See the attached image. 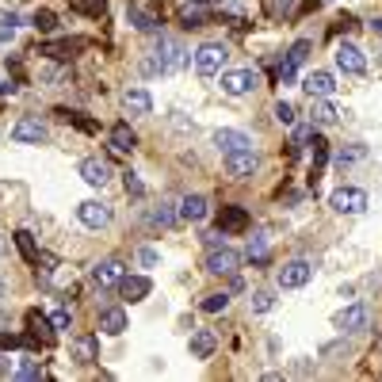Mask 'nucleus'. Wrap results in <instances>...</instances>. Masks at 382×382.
<instances>
[{
    "instance_id": "f257e3e1",
    "label": "nucleus",
    "mask_w": 382,
    "mask_h": 382,
    "mask_svg": "<svg viewBox=\"0 0 382 382\" xmlns=\"http://www.w3.org/2000/svg\"><path fill=\"white\" fill-rule=\"evenodd\" d=\"M180 65H184V46L176 39H161L157 50L142 61V73L145 77H165V73H176Z\"/></svg>"
},
{
    "instance_id": "f03ea898",
    "label": "nucleus",
    "mask_w": 382,
    "mask_h": 382,
    "mask_svg": "<svg viewBox=\"0 0 382 382\" xmlns=\"http://www.w3.org/2000/svg\"><path fill=\"white\" fill-rule=\"evenodd\" d=\"M226 58H229V50L222 42H203L199 50H195V73H199V77H218V73L226 69Z\"/></svg>"
},
{
    "instance_id": "7ed1b4c3",
    "label": "nucleus",
    "mask_w": 382,
    "mask_h": 382,
    "mask_svg": "<svg viewBox=\"0 0 382 382\" xmlns=\"http://www.w3.org/2000/svg\"><path fill=\"white\" fill-rule=\"evenodd\" d=\"M222 92L226 96H249L256 85H260V73L256 69H222Z\"/></svg>"
},
{
    "instance_id": "20e7f679",
    "label": "nucleus",
    "mask_w": 382,
    "mask_h": 382,
    "mask_svg": "<svg viewBox=\"0 0 382 382\" xmlns=\"http://www.w3.org/2000/svg\"><path fill=\"white\" fill-rule=\"evenodd\" d=\"M329 207L337 214H363L367 210V191L363 188H337L329 195Z\"/></svg>"
},
{
    "instance_id": "39448f33",
    "label": "nucleus",
    "mask_w": 382,
    "mask_h": 382,
    "mask_svg": "<svg viewBox=\"0 0 382 382\" xmlns=\"http://www.w3.org/2000/svg\"><path fill=\"white\" fill-rule=\"evenodd\" d=\"M310 279H314V264H310V260H291V264L279 268L275 283L283 287V291H294V287H306Z\"/></svg>"
},
{
    "instance_id": "423d86ee",
    "label": "nucleus",
    "mask_w": 382,
    "mask_h": 382,
    "mask_svg": "<svg viewBox=\"0 0 382 382\" xmlns=\"http://www.w3.org/2000/svg\"><path fill=\"white\" fill-rule=\"evenodd\" d=\"M256 169H260L256 149H234V153H226V172L234 176V180H249Z\"/></svg>"
},
{
    "instance_id": "0eeeda50",
    "label": "nucleus",
    "mask_w": 382,
    "mask_h": 382,
    "mask_svg": "<svg viewBox=\"0 0 382 382\" xmlns=\"http://www.w3.org/2000/svg\"><path fill=\"white\" fill-rule=\"evenodd\" d=\"M306 54H310V39H298L291 50H287L283 65H279V80H283V85H294V77H298V69H302Z\"/></svg>"
},
{
    "instance_id": "6e6552de",
    "label": "nucleus",
    "mask_w": 382,
    "mask_h": 382,
    "mask_svg": "<svg viewBox=\"0 0 382 382\" xmlns=\"http://www.w3.org/2000/svg\"><path fill=\"white\" fill-rule=\"evenodd\" d=\"M237 268H241V256L234 253V249L218 245V249H210V253H207V272L210 275H234Z\"/></svg>"
},
{
    "instance_id": "1a4fd4ad",
    "label": "nucleus",
    "mask_w": 382,
    "mask_h": 382,
    "mask_svg": "<svg viewBox=\"0 0 382 382\" xmlns=\"http://www.w3.org/2000/svg\"><path fill=\"white\" fill-rule=\"evenodd\" d=\"M337 69L348 73V77H359V73L367 69V58H363V50L356 42H340L337 46Z\"/></svg>"
},
{
    "instance_id": "9d476101",
    "label": "nucleus",
    "mask_w": 382,
    "mask_h": 382,
    "mask_svg": "<svg viewBox=\"0 0 382 382\" xmlns=\"http://www.w3.org/2000/svg\"><path fill=\"white\" fill-rule=\"evenodd\" d=\"M77 218L85 222L88 229H104V226H111V207H107V203H100V199H85L77 207Z\"/></svg>"
},
{
    "instance_id": "9b49d317",
    "label": "nucleus",
    "mask_w": 382,
    "mask_h": 382,
    "mask_svg": "<svg viewBox=\"0 0 382 382\" xmlns=\"http://www.w3.org/2000/svg\"><path fill=\"white\" fill-rule=\"evenodd\" d=\"M302 88H306V96H310V100H329L333 92H337V77L325 73V69H314L310 77L302 80Z\"/></svg>"
},
{
    "instance_id": "f8f14e48",
    "label": "nucleus",
    "mask_w": 382,
    "mask_h": 382,
    "mask_svg": "<svg viewBox=\"0 0 382 382\" xmlns=\"http://www.w3.org/2000/svg\"><path fill=\"white\" fill-rule=\"evenodd\" d=\"M80 180H85L88 188H104L111 180V165L100 161V157H85V161H80Z\"/></svg>"
},
{
    "instance_id": "ddd939ff",
    "label": "nucleus",
    "mask_w": 382,
    "mask_h": 382,
    "mask_svg": "<svg viewBox=\"0 0 382 382\" xmlns=\"http://www.w3.org/2000/svg\"><path fill=\"white\" fill-rule=\"evenodd\" d=\"M214 145H218L222 153H234V149H253V138H249L245 130L222 126V130H214Z\"/></svg>"
},
{
    "instance_id": "4468645a",
    "label": "nucleus",
    "mask_w": 382,
    "mask_h": 382,
    "mask_svg": "<svg viewBox=\"0 0 382 382\" xmlns=\"http://www.w3.org/2000/svg\"><path fill=\"white\" fill-rule=\"evenodd\" d=\"M367 321H371V314H367V306H359V302L337 314V329L340 333H359V329H367Z\"/></svg>"
},
{
    "instance_id": "2eb2a0df",
    "label": "nucleus",
    "mask_w": 382,
    "mask_h": 382,
    "mask_svg": "<svg viewBox=\"0 0 382 382\" xmlns=\"http://www.w3.org/2000/svg\"><path fill=\"white\" fill-rule=\"evenodd\" d=\"M123 275H126L123 260H100V264L92 268V279H96L100 287H119V283H123Z\"/></svg>"
},
{
    "instance_id": "dca6fc26",
    "label": "nucleus",
    "mask_w": 382,
    "mask_h": 382,
    "mask_svg": "<svg viewBox=\"0 0 382 382\" xmlns=\"http://www.w3.org/2000/svg\"><path fill=\"white\" fill-rule=\"evenodd\" d=\"M218 229H222V234H245V229H249V214H245V207H222V214H218Z\"/></svg>"
},
{
    "instance_id": "f3484780",
    "label": "nucleus",
    "mask_w": 382,
    "mask_h": 382,
    "mask_svg": "<svg viewBox=\"0 0 382 382\" xmlns=\"http://www.w3.org/2000/svg\"><path fill=\"white\" fill-rule=\"evenodd\" d=\"M123 107L130 111V115H149V111H153V96H149L145 88H126L123 92Z\"/></svg>"
},
{
    "instance_id": "a211bd4d",
    "label": "nucleus",
    "mask_w": 382,
    "mask_h": 382,
    "mask_svg": "<svg viewBox=\"0 0 382 382\" xmlns=\"http://www.w3.org/2000/svg\"><path fill=\"white\" fill-rule=\"evenodd\" d=\"M149 279L145 275H123V283H119V294L126 298V302H142V298L149 294Z\"/></svg>"
},
{
    "instance_id": "6ab92c4d",
    "label": "nucleus",
    "mask_w": 382,
    "mask_h": 382,
    "mask_svg": "<svg viewBox=\"0 0 382 382\" xmlns=\"http://www.w3.org/2000/svg\"><path fill=\"white\" fill-rule=\"evenodd\" d=\"M12 138L16 142H46V126L39 119H20V123L12 126Z\"/></svg>"
},
{
    "instance_id": "aec40b11",
    "label": "nucleus",
    "mask_w": 382,
    "mask_h": 382,
    "mask_svg": "<svg viewBox=\"0 0 382 382\" xmlns=\"http://www.w3.org/2000/svg\"><path fill=\"white\" fill-rule=\"evenodd\" d=\"M176 218H180V210L169 207V203H161V207H153V210L145 214V226L149 229H172Z\"/></svg>"
},
{
    "instance_id": "412c9836",
    "label": "nucleus",
    "mask_w": 382,
    "mask_h": 382,
    "mask_svg": "<svg viewBox=\"0 0 382 382\" xmlns=\"http://www.w3.org/2000/svg\"><path fill=\"white\" fill-rule=\"evenodd\" d=\"M218 348V337L210 329H195L191 333V359H210V352Z\"/></svg>"
},
{
    "instance_id": "4be33fe9",
    "label": "nucleus",
    "mask_w": 382,
    "mask_h": 382,
    "mask_svg": "<svg viewBox=\"0 0 382 382\" xmlns=\"http://www.w3.org/2000/svg\"><path fill=\"white\" fill-rule=\"evenodd\" d=\"M123 329H126V310L111 306V310L100 314V333H104V337H119Z\"/></svg>"
},
{
    "instance_id": "5701e85b",
    "label": "nucleus",
    "mask_w": 382,
    "mask_h": 382,
    "mask_svg": "<svg viewBox=\"0 0 382 382\" xmlns=\"http://www.w3.org/2000/svg\"><path fill=\"white\" fill-rule=\"evenodd\" d=\"M340 119V111L329 104V100H310V123L314 126H333Z\"/></svg>"
},
{
    "instance_id": "b1692460",
    "label": "nucleus",
    "mask_w": 382,
    "mask_h": 382,
    "mask_svg": "<svg viewBox=\"0 0 382 382\" xmlns=\"http://www.w3.org/2000/svg\"><path fill=\"white\" fill-rule=\"evenodd\" d=\"M207 199H203V195H184V199H180V218L184 222H203V218H207Z\"/></svg>"
},
{
    "instance_id": "393cba45",
    "label": "nucleus",
    "mask_w": 382,
    "mask_h": 382,
    "mask_svg": "<svg viewBox=\"0 0 382 382\" xmlns=\"http://www.w3.org/2000/svg\"><path fill=\"white\" fill-rule=\"evenodd\" d=\"M73 359L77 363H96L100 359V337H77L73 340Z\"/></svg>"
},
{
    "instance_id": "a878e982",
    "label": "nucleus",
    "mask_w": 382,
    "mask_h": 382,
    "mask_svg": "<svg viewBox=\"0 0 382 382\" xmlns=\"http://www.w3.org/2000/svg\"><path fill=\"white\" fill-rule=\"evenodd\" d=\"M126 20H130V27H134V31H142V35H153V31H157V23H161L157 16H149L145 8H138V4H130V8H126Z\"/></svg>"
},
{
    "instance_id": "bb28decb",
    "label": "nucleus",
    "mask_w": 382,
    "mask_h": 382,
    "mask_svg": "<svg viewBox=\"0 0 382 382\" xmlns=\"http://www.w3.org/2000/svg\"><path fill=\"white\" fill-rule=\"evenodd\" d=\"M111 149H119V153H130V149H134L138 145V134H134V130H130L126 123H119V126H111Z\"/></svg>"
},
{
    "instance_id": "cd10ccee",
    "label": "nucleus",
    "mask_w": 382,
    "mask_h": 382,
    "mask_svg": "<svg viewBox=\"0 0 382 382\" xmlns=\"http://www.w3.org/2000/svg\"><path fill=\"white\" fill-rule=\"evenodd\" d=\"M85 46V39H65V42H50L42 54H50V58H58V61H65V58H73V54Z\"/></svg>"
},
{
    "instance_id": "c85d7f7f",
    "label": "nucleus",
    "mask_w": 382,
    "mask_h": 382,
    "mask_svg": "<svg viewBox=\"0 0 382 382\" xmlns=\"http://www.w3.org/2000/svg\"><path fill=\"white\" fill-rule=\"evenodd\" d=\"M69 8H73V12H80V16L100 20V16L107 12V0H69Z\"/></svg>"
},
{
    "instance_id": "c756f323",
    "label": "nucleus",
    "mask_w": 382,
    "mask_h": 382,
    "mask_svg": "<svg viewBox=\"0 0 382 382\" xmlns=\"http://www.w3.org/2000/svg\"><path fill=\"white\" fill-rule=\"evenodd\" d=\"M27 325H31V329L42 337V344H50V340H54V325H50V318H42L39 310H31V314H27Z\"/></svg>"
},
{
    "instance_id": "7c9ffc66",
    "label": "nucleus",
    "mask_w": 382,
    "mask_h": 382,
    "mask_svg": "<svg viewBox=\"0 0 382 382\" xmlns=\"http://www.w3.org/2000/svg\"><path fill=\"white\" fill-rule=\"evenodd\" d=\"M16 245H20V253H23L27 264H39V249H35V237L27 234V229H20V234H16Z\"/></svg>"
},
{
    "instance_id": "2f4dec72",
    "label": "nucleus",
    "mask_w": 382,
    "mask_h": 382,
    "mask_svg": "<svg viewBox=\"0 0 382 382\" xmlns=\"http://www.w3.org/2000/svg\"><path fill=\"white\" fill-rule=\"evenodd\" d=\"M226 306H229V294H226V291H222V294H207V298H203V310H207V314H222Z\"/></svg>"
},
{
    "instance_id": "473e14b6",
    "label": "nucleus",
    "mask_w": 382,
    "mask_h": 382,
    "mask_svg": "<svg viewBox=\"0 0 382 382\" xmlns=\"http://www.w3.org/2000/svg\"><path fill=\"white\" fill-rule=\"evenodd\" d=\"M180 20H184V27H203L207 12H203L199 4H191V8H184V12H180Z\"/></svg>"
},
{
    "instance_id": "72a5a7b5",
    "label": "nucleus",
    "mask_w": 382,
    "mask_h": 382,
    "mask_svg": "<svg viewBox=\"0 0 382 382\" xmlns=\"http://www.w3.org/2000/svg\"><path fill=\"white\" fill-rule=\"evenodd\" d=\"M272 291H256L253 298H249V306H253V314H264V310H272Z\"/></svg>"
},
{
    "instance_id": "f704fd0d",
    "label": "nucleus",
    "mask_w": 382,
    "mask_h": 382,
    "mask_svg": "<svg viewBox=\"0 0 382 382\" xmlns=\"http://www.w3.org/2000/svg\"><path fill=\"white\" fill-rule=\"evenodd\" d=\"M16 378H23V382H31V378H42V367L35 359H23L20 363V371H16Z\"/></svg>"
},
{
    "instance_id": "c9c22d12",
    "label": "nucleus",
    "mask_w": 382,
    "mask_h": 382,
    "mask_svg": "<svg viewBox=\"0 0 382 382\" xmlns=\"http://www.w3.org/2000/svg\"><path fill=\"white\" fill-rule=\"evenodd\" d=\"M275 119H279L283 126H291V123H294V107L287 104V100H279V104H275Z\"/></svg>"
},
{
    "instance_id": "e433bc0d",
    "label": "nucleus",
    "mask_w": 382,
    "mask_h": 382,
    "mask_svg": "<svg viewBox=\"0 0 382 382\" xmlns=\"http://www.w3.org/2000/svg\"><path fill=\"white\" fill-rule=\"evenodd\" d=\"M35 27H39V31H54V27H58V16L54 12H35Z\"/></svg>"
},
{
    "instance_id": "4c0bfd02",
    "label": "nucleus",
    "mask_w": 382,
    "mask_h": 382,
    "mask_svg": "<svg viewBox=\"0 0 382 382\" xmlns=\"http://www.w3.org/2000/svg\"><path fill=\"white\" fill-rule=\"evenodd\" d=\"M314 165H318V169H321V165H325V157H329V145H325V138H318V134H314Z\"/></svg>"
},
{
    "instance_id": "58836bf2",
    "label": "nucleus",
    "mask_w": 382,
    "mask_h": 382,
    "mask_svg": "<svg viewBox=\"0 0 382 382\" xmlns=\"http://www.w3.org/2000/svg\"><path fill=\"white\" fill-rule=\"evenodd\" d=\"M359 157H363V149H359V145H356V149H340V153H337V165L344 169V165H356Z\"/></svg>"
},
{
    "instance_id": "ea45409f",
    "label": "nucleus",
    "mask_w": 382,
    "mask_h": 382,
    "mask_svg": "<svg viewBox=\"0 0 382 382\" xmlns=\"http://www.w3.org/2000/svg\"><path fill=\"white\" fill-rule=\"evenodd\" d=\"M69 321H73V314L65 310V306H61V310H54V314H50V325H54V329H69Z\"/></svg>"
},
{
    "instance_id": "a19ab883",
    "label": "nucleus",
    "mask_w": 382,
    "mask_h": 382,
    "mask_svg": "<svg viewBox=\"0 0 382 382\" xmlns=\"http://www.w3.org/2000/svg\"><path fill=\"white\" fill-rule=\"evenodd\" d=\"M249 256H253V260H264V256H268V241H264V237H253V241H249Z\"/></svg>"
},
{
    "instance_id": "79ce46f5",
    "label": "nucleus",
    "mask_w": 382,
    "mask_h": 382,
    "mask_svg": "<svg viewBox=\"0 0 382 382\" xmlns=\"http://www.w3.org/2000/svg\"><path fill=\"white\" fill-rule=\"evenodd\" d=\"M138 260H142V268H157V253H153V249H138Z\"/></svg>"
},
{
    "instance_id": "37998d69",
    "label": "nucleus",
    "mask_w": 382,
    "mask_h": 382,
    "mask_svg": "<svg viewBox=\"0 0 382 382\" xmlns=\"http://www.w3.org/2000/svg\"><path fill=\"white\" fill-rule=\"evenodd\" d=\"M203 241H207V249H218L222 241H226V234H222V229H210V234H203Z\"/></svg>"
},
{
    "instance_id": "c03bdc74",
    "label": "nucleus",
    "mask_w": 382,
    "mask_h": 382,
    "mask_svg": "<svg viewBox=\"0 0 382 382\" xmlns=\"http://www.w3.org/2000/svg\"><path fill=\"white\" fill-rule=\"evenodd\" d=\"M126 191H130V195H142L145 188H142V180H134V176H126Z\"/></svg>"
},
{
    "instance_id": "a18cd8bd",
    "label": "nucleus",
    "mask_w": 382,
    "mask_h": 382,
    "mask_svg": "<svg viewBox=\"0 0 382 382\" xmlns=\"http://www.w3.org/2000/svg\"><path fill=\"white\" fill-rule=\"evenodd\" d=\"M16 344H20L16 337H8V333H0V348H16Z\"/></svg>"
},
{
    "instance_id": "49530a36",
    "label": "nucleus",
    "mask_w": 382,
    "mask_h": 382,
    "mask_svg": "<svg viewBox=\"0 0 382 382\" xmlns=\"http://www.w3.org/2000/svg\"><path fill=\"white\" fill-rule=\"evenodd\" d=\"M191 4H226V0H191Z\"/></svg>"
},
{
    "instance_id": "de8ad7c7",
    "label": "nucleus",
    "mask_w": 382,
    "mask_h": 382,
    "mask_svg": "<svg viewBox=\"0 0 382 382\" xmlns=\"http://www.w3.org/2000/svg\"><path fill=\"white\" fill-rule=\"evenodd\" d=\"M371 31H375V35H382V20H375V23H371Z\"/></svg>"
},
{
    "instance_id": "09e8293b",
    "label": "nucleus",
    "mask_w": 382,
    "mask_h": 382,
    "mask_svg": "<svg viewBox=\"0 0 382 382\" xmlns=\"http://www.w3.org/2000/svg\"><path fill=\"white\" fill-rule=\"evenodd\" d=\"M0 375H8V359L4 356H0Z\"/></svg>"
},
{
    "instance_id": "8fccbe9b",
    "label": "nucleus",
    "mask_w": 382,
    "mask_h": 382,
    "mask_svg": "<svg viewBox=\"0 0 382 382\" xmlns=\"http://www.w3.org/2000/svg\"><path fill=\"white\" fill-rule=\"evenodd\" d=\"M4 249H8V241H4V234H0V253H4Z\"/></svg>"
},
{
    "instance_id": "3c124183",
    "label": "nucleus",
    "mask_w": 382,
    "mask_h": 382,
    "mask_svg": "<svg viewBox=\"0 0 382 382\" xmlns=\"http://www.w3.org/2000/svg\"><path fill=\"white\" fill-rule=\"evenodd\" d=\"M0 294H4V283H0Z\"/></svg>"
},
{
    "instance_id": "603ef678",
    "label": "nucleus",
    "mask_w": 382,
    "mask_h": 382,
    "mask_svg": "<svg viewBox=\"0 0 382 382\" xmlns=\"http://www.w3.org/2000/svg\"><path fill=\"white\" fill-rule=\"evenodd\" d=\"M378 54H382V50H378Z\"/></svg>"
}]
</instances>
